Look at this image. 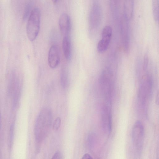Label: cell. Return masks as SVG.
Wrapping results in <instances>:
<instances>
[{"label":"cell","instance_id":"obj_12","mask_svg":"<svg viewBox=\"0 0 159 159\" xmlns=\"http://www.w3.org/2000/svg\"><path fill=\"white\" fill-rule=\"evenodd\" d=\"M61 122V120L60 117H58L54 121L52 126L53 129L54 131H57L59 129Z\"/></svg>","mask_w":159,"mask_h":159},{"label":"cell","instance_id":"obj_3","mask_svg":"<svg viewBox=\"0 0 159 159\" xmlns=\"http://www.w3.org/2000/svg\"><path fill=\"white\" fill-rule=\"evenodd\" d=\"M144 129L142 122L136 121L134 124L132 130V139L133 149L136 155H140L143 148Z\"/></svg>","mask_w":159,"mask_h":159},{"label":"cell","instance_id":"obj_4","mask_svg":"<svg viewBox=\"0 0 159 159\" xmlns=\"http://www.w3.org/2000/svg\"><path fill=\"white\" fill-rule=\"evenodd\" d=\"M112 29L109 26H105L102 31V38L97 45V50L100 53L106 51L108 48L112 35Z\"/></svg>","mask_w":159,"mask_h":159},{"label":"cell","instance_id":"obj_2","mask_svg":"<svg viewBox=\"0 0 159 159\" xmlns=\"http://www.w3.org/2000/svg\"><path fill=\"white\" fill-rule=\"evenodd\" d=\"M40 11L38 8L33 9L28 19L26 24L27 36L31 41H34L38 36L40 28Z\"/></svg>","mask_w":159,"mask_h":159},{"label":"cell","instance_id":"obj_15","mask_svg":"<svg viewBox=\"0 0 159 159\" xmlns=\"http://www.w3.org/2000/svg\"><path fill=\"white\" fill-rule=\"evenodd\" d=\"M93 158L88 153L85 154L82 157V159H90Z\"/></svg>","mask_w":159,"mask_h":159},{"label":"cell","instance_id":"obj_14","mask_svg":"<svg viewBox=\"0 0 159 159\" xmlns=\"http://www.w3.org/2000/svg\"><path fill=\"white\" fill-rule=\"evenodd\" d=\"M52 158V159H60L62 158L60 152L58 151L56 152Z\"/></svg>","mask_w":159,"mask_h":159},{"label":"cell","instance_id":"obj_7","mask_svg":"<svg viewBox=\"0 0 159 159\" xmlns=\"http://www.w3.org/2000/svg\"><path fill=\"white\" fill-rule=\"evenodd\" d=\"M98 8L97 5H94L91 10L89 17V24L91 29L97 26L99 19Z\"/></svg>","mask_w":159,"mask_h":159},{"label":"cell","instance_id":"obj_5","mask_svg":"<svg viewBox=\"0 0 159 159\" xmlns=\"http://www.w3.org/2000/svg\"><path fill=\"white\" fill-rule=\"evenodd\" d=\"M58 24L61 32L64 36H69L71 29L70 17L66 13L61 14L59 19Z\"/></svg>","mask_w":159,"mask_h":159},{"label":"cell","instance_id":"obj_17","mask_svg":"<svg viewBox=\"0 0 159 159\" xmlns=\"http://www.w3.org/2000/svg\"><path fill=\"white\" fill-rule=\"evenodd\" d=\"M1 115L0 113V127H1Z\"/></svg>","mask_w":159,"mask_h":159},{"label":"cell","instance_id":"obj_11","mask_svg":"<svg viewBox=\"0 0 159 159\" xmlns=\"http://www.w3.org/2000/svg\"><path fill=\"white\" fill-rule=\"evenodd\" d=\"M32 7V2L31 1L29 2L26 5L24 10V11L23 16V20H25L27 19H28L32 11H31Z\"/></svg>","mask_w":159,"mask_h":159},{"label":"cell","instance_id":"obj_6","mask_svg":"<svg viewBox=\"0 0 159 159\" xmlns=\"http://www.w3.org/2000/svg\"><path fill=\"white\" fill-rule=\"evenodd\" d=\"M60 61V55L57 47L55 45H52L49 50L48 61L50 67L52 69L56 68Z\"/></svg>","mask_w":159,"mask_h":159},{"label":"cell","instance_id":"obj_8","mask_svg":"<svg viewBox=\"0 0 159 159\" xmlns=\"http://www.w3.org/2000/svg\"><path fill=\"white\" fill-rule=\"evenodd\" d=\"M62 47L64 56L67 60H69L71 57V46L69 36H64L62 41Z\"/></svg>","mask_w":159,"mask_h":159},{"label":"cell","instance_id":"obj_13","mask_svg":"<svg viewBox=\"0 0 159 159\" xmlns=\"http://www.w3.org/2000/svg\"><path fill=\"white\" fill-rule=\"evenodd\" d=\"M148 64V56L146 55L145 56L144 58L143 63V69L144 71H146L147 68Z\"/></svg>","mask_w":159,"mask_h":159},{"label":"cell","instance_id":"obj_10","mask_svg":"<svg viewBox=\"0 0 159 159\" xmlns=\"http://www.w3.org/2000/svg\"><path fill=\"white\" fill-rule=\"evenodd\" d=\"M152 11L155 20L158 22L159 20V0H152Z\"/></svg>","mask_w":159,"mask_h":159},{"label":"cell","instance_id":"obj_1","mask_svg":"<svg viewBox=\"0 0 159 159\" xmlns=\"http://www.w3.org/2000/svg\"><path fill=\"white\" fill-rule=\"evenodd\" d=\"M52 116L51 110L47 107H43L38 114L34 128L35 139L38 147L47 136L50 131Z\"/></svg>","mask_w":159,"mask_h":159},{"label":"cell","instance_id":"obj_16","mask_svg":"<svg viewBox=\"0 0 159 159\" xmlns=\"http://www.w3.org/2000/svg\"><path fill=\"white\" fill-rule=\"evenodd\" d=\"M59 0H52V2L54 3H57L58 1Z\"/></svg>","mask_w":159,"mask_h":159},{"label":"cell","instance_id":"obj_9","mask_svg":"<svg viewBox=\"0 0 159 159\" xmlns=\"http://www.w3.org/2000/svg\"><path fill=\"white\" fill-rule=\"evenodd\" d=\"M124 11L125 18L130 19L133 13V4L132 0H125L124 4Z\"/></svg>","mask_w":159,"mask_h":159}]
</instances>
